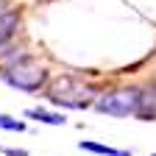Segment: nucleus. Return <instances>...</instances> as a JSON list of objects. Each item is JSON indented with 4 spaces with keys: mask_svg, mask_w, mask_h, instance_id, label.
Listing matches in <instances>:
<instances>
[{
    "mask_svg": "<svg viewBox=\"0 0 156 156\" xmlns=\"http://www.w3.org/2000/svg\"><path fill=\"white\" fill-rule=\"evenodd\" d=\"M48 98H50V103H56V106L84 109V106H89V101H92V92H89L87 87H81L75 78L62 75V78H56V84L50 87Z\"/></svg>",
    "mask_w": 156,
    "mask_h": 156,
    "instance_id": "obj_1",
    "label": "nucleus"
},
{
    "mask_svg": "<svg viewBox=\"0 0 156 156\" xmlns=\"http://www.w3.org/2000/svg\"><path fill=\"white\" fill-rule=\"evenodd\" d=\"M3 78H6V84H11V87H17V89H23V92H36L39 87L45 84V70L39 67L34 58L25 56V58H20L17 64L6 67Z\"/></svg>",
    "mask_w": 156,
    "mask_h": 156,
    "instance_id": "obj_2",
    "label": "nucleus"
},
{
    "mask_svg": "<svg viewBox=\"0 0 156 156\" xmlns=\"http://www.w3.org/2000/svg\"><path fill=\"white\" fill-rule=\"evenodd\" d=\"M136 106H140V89H117L109 92L103 98H98L95 109L103 114H114V117H126V114H136Z\"/></svg>",
    "mask_w": 156,
    "mask_h": 156,
    "instance_id": "obj_3",
    "label": "nucleus"
},
{
    "mask_svg": "<svg viewBox=\"0 0 156 156\" xmlns=\"http://www.w3.org/2000/svg\"><path fill=\"white\" fill-rule=\"evenodd\" d=\"M136 117L142 120H156V81L140 89V106H136Z\"/></svg>",
    "mask_w": 156,
    "mask_h": 156,
    "instance_id": "obj_4",
    "label": "nucleus"
},
{
    "mask_svg": "<svg viewBox=\"0 0 156 156\" xmlns=\"http://www.w3.org/2000/svg\"><path fill=\"white\" fill-rule=\"evenodd\" d=\"M17 25H20V14L17 11H3V14H0V48L14 36Z\"/></svg>",
    "mask_w": 156,
    "mask_h": 156,
    "instance_id": "obj_5",
    "label": "nucleus"
},
{
    "mask_svg": "<svg viewBox=\"0 0 156 156\" xmlns=\"http://www.w3.org/2000/svg\"><path fill=\"white\" fill-rule=\"evenodd\" d=\"M25 117H31V120H36V123H48V126H64V123H67V117H64V114L45 112V109H28Z\"/></svg>",
    "mask_w": 156,
    "mask_h": 156,
    "instance_id": "obj_6",
    "label": "nucleus"
},
{
    "mask_svg": "<svg viewBox=\"0 0 156 156\" xmlns=\"http://www.w3.org/2000/svg\"><path fill=\"white\" fill-rule=\"evenodd\" d=\"M81 151L103 153V156H131L128 151H117V148H109V145H101V142H89V140H84V142H81Z\"/></svg>",
    "mask_w": 156,
    "mask_h": 156,
    "instance_id": "obj_7",
    "label": "nucleus"
},
{
    "mask_svg": "<svg viewBox=\"0 0 156 156\" xmlns=\"http://www.w3.org/2000/svg\"><path fill=\"white\" fill-rule=\"evenodd\" d=\"M0 128H6V131H23L25 123L23 120H14V117H9V114H0Z\"/></svg>",
    "mask_w": 156,
    "mask_h": 156,
    "instance_id": "obj_8",
    "label": "nucleus"
},
{
    "mask_svg": "<svg viewBox=\"0 0 156 156\" xmlns=\"http://www.w3.org/2000/svg\"><path fill=\"white\" fill-rule=\"evenodd\" d=\"M3 153H9V156H28L25 151H20V148H0Z\"/></svg>",
    "mask_w": 156,
    "mask_h": 156,
    "instance_id": "obj_9",
    "label": "nucleus"
},
{
    "mask_svg": "<svg viewBox=\"0 0 156 156\" xmlns=\"http://www.w3.org/2000/svg\"><path fill=\"white\" fill-rule=\"evenodd\" d=\"M151 156H156V153H151Z\"/></svg>",
    "mask_w": 156,
    "mask_h": 156,
    "instance_id": "obj_10",
    "label": "nucleus"
}]
</instances>
